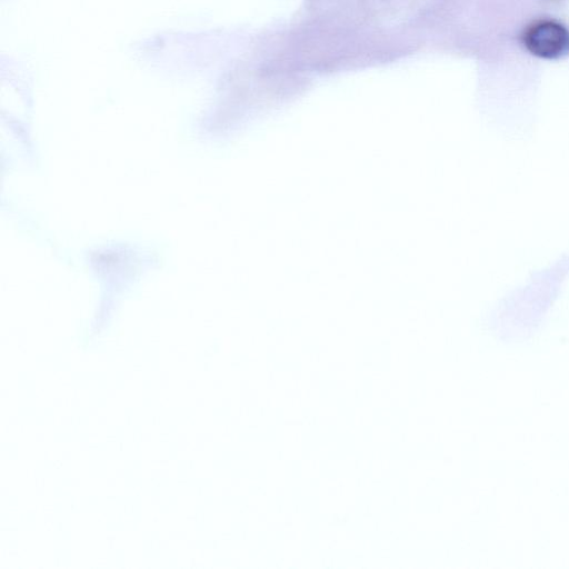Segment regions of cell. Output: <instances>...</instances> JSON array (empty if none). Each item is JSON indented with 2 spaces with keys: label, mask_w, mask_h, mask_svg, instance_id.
<instances>
[{
  "label": "cell",
  "mask_w": 569,
  "mask_h": 569,
  "mask_svg": "<svg viewBox=\"0 0 569 569\" xmlns=\"http://www.w3.org/2000/svg\"><path fill=\"white\" fill-rule=\"evenodd\" d=\"M525 48L542 59H558L569 53V30L553 19L531 22L521 36Z\"/></svg>",
  "instance_id": "1"
}]
</instances>
